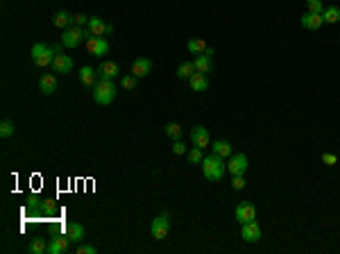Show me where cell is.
<instances>
[{
  "mask_svg": "<svg viewBox=\"0 0 340 254\" xmlns=\"http://www.w3.org/2000/svg\"><path fill=\"white\" fill-rule=\"evenodd\" d=\"M322 163H325V166H336V163H338V157H336L334 152H325L322 154Z\"/></svg>",
  "mask_w": 340,
  "mask_h": 254,
  "instance_id": "cell-35",
  "label": "cell"
},
{
  "mask_svg": "<svg viewBox=\"0 0 340 254\" xmlns=\"http://www.w3.org/2000/svg\"><path fill=\"white\" fill-rule=\"evenodd\" d=\"M186 159H188V163H193V166L204 161V157H202V150H200V147H195V145H193V150H188V152H186Z\"/></svg>",
  "mask_w": 340,
  "mask_h": 254,
  "instance_id": "cell-29",
  "label": "cell"
},
{
  "mask_svg": "<svg viewBox=\"0 0 340 254\" xmlns=\"http://www.w3.org/2000/svg\"><path fill=\"white\" fill-rule=\"evenodd\" d=\"M170 232V214H159L155 220H152V225H150V234H152V239L157 241H164L166 236H168Z\"/></svg>",
  "mask_w": 340,
  "mask_h": 254,
  "instance_id": "cell-4",
  "label": "cell"
},
{
  "mask_svg": "<svg viewBox=\"0 0 340 254\" xmlns=\"http://www.w3.org/2000/svg\"><path fill=\"white\" fill-rule=\"evenodd\" d=\"M86 48L93 57H102L109 52V43L104 36H91V39H86Z\"/></svg>",
  "mask_w": 340,
  "mask_h": 254,
  "instance_id": "cell-10",
  "label": "cell"
},
{
  "mask_svg": "<svg viewBox=\"0 0 340 254\" xmlns=\"http://www.w3.org/2000/svg\"><path fill=\"white\" fill-rule=\"evenodd\" d=\"M136 80H139V77L132 75V73H129V75H123V80H120V87H123V89H134L136 87Z\"/></svg>",
  "mask_w": 340,
  "mask_h": 254,
  "instance_id": "cell-33",
  "label": "cell"
},
{
  "mask_svg": "<svg viewBox=\"0 0 340 254\" xmlns=\"http://www.w3.org/2000/svg\"><path fill=\"white\" fill-rule=\"evenodd\" d=\"M30 252H32V254H43V252H48V243H46V239H43V236H36V239H32V243H30Z\"/></svg>",
  "mask_w": 340,
  "mask_h": 254,
  "instance_id": "cell-26",
  "label": "cell"
},
{
  "mask_svg": "<svg viewBox=\"0 0 340 254\" xmlns=\"http://www.w3.org/2000/svg\"><path fill=\"white\" fill-rule=\"evenodd\" d=\"M186 48H188V52H193V55H202L209 46H206L202 39H191L188 43H186Z\"/></svg>",
  "mask_w": 340,
  "mask_h": 254,
  "instance_id": "cell-28",
  "label": "cell"
},
{
  "mask_svg": "<svg viewBox=\"0 0 340 254\" xmlns=\"http://www.w3.org/2000/svg\"><path fill=\"white\" fill-rule=\"evenodd\" d=\"M193 73H195V64H193V61H184V64L177 68V77H179V80H188Z\"/></svg>",
  "mask_w": 340,
  "mask_h": 254,
  "instance_id": "cell-27",
  "label": "cell"
},
{
  "mask_svg": "<svg viewBox=\"0 0 340 254\" xmlns=\"http://www.w3.org/2000/svg\"><path fill=\"white\" fill-rule=\"evenodd\" d=\"M39 211H41L43 218H52V216L57 214V204H55V200L41 198V207H39Z\"/></svg>",
  "mask_w": 340,
  "mask_h": 254,
  "instance_id": "cell-24",
  "label": "cell"
},
{
  "mask_svg": "<svg viewBox=\"0 0 340 254\" xmlns=\"http://www.w3.org/2000/svg\"><path fill=\"white\" fill-rule=\"evenodd\" d=\"M322 23H325L322 14H315V11L302 14V27H306V30H318V27H322Z\"/></svg>",
  "mask_w": 340,
  "mask_h": 254,
  "instance_id": "cell-14",
  "label": "cell"
},
{
  "mask_svg": "<svg viewBox=\"0 0 340 254\" xmlns=\"http://www.w3.org/2000/svg\"><path fill=\"white\" fill-rule=\"evenodd\" d=\"M80 254H95L98 252V250L93 248V245H80V250H78Z\"/></svg>",
  "mask_w": 340,
  "mask_h": 254,
  "instance_id": "cell-38",
  "label": "cell"
},
{
  "mask_svg": "<svg viewBox=\"0 0 340 254\" xmlns=\"http://www.w3.org/2000/svg\"><path fill=\"white\" fill-rule=\"evenodd\" d=\"M113 98H116V84H113V80H102L100 77L95 82V87H93V100L98 102V105H111Z\"/></svg>",
  "mask_w": 340,
  "mask_h": 254,
  "instance_id": "cell-2",
  "label": "cell"
},
{
  "mask_svg": "<svg viewBox=\"0 0 340 254\" xmlns=\"http://www.w3.org/2000/svg\"><path fill=\"white\" fill-rule=\"evenodd\" d=\"M166 134H168L172 141H177V138L181 136V127L177 125V123H168V125H166Z\"/></svg>",
  "mask_w": 340,
  "mask_h": 254,
  "instance_id": "cell-31",
  "label": "cell"
},
{
  "mask_svg": "<svg viewBox=\"0 0 340 254\" xmlns=\"http://www.w3.org/2000/svg\"><path fill=\"white\" fill-rule=\"evenodd\" d=\"M172 152H175V154H186V152H188V147H186L184 143L177 138V141H172Z\"/></svg>",
  "mask_w": 340,
  "mask_h": 254,
  "instance_id": "cell-36",
  "label": "cell"
},
{
  "mask_svg": "<svg viewBox=\"0 0 340 254\" xmlns=\"http://www.w3.org/2000/svg\"><path fill=\"white\" fill-rule=\"evenodd\" d=\"M68 243H71V239H68L66 234H64V236H55V239H50V243H48V254H62V252H66Z\"/></svg>",
  "mask_w": 340,
  "mask_h": 254,
  "instance_id": "cell-16",
  "label": "cell"
},
{
  "mask_svg": "<svg viewBox=\"0 0 340 254\" xmlns=\"http://www.w3.org/2000/svg\"><path fill=\"white\" fill-rule=\"evenodd\" d=\"M234 214H236V220L238 223H250V220H254L256 218V207H254L252 202H241L236 207V211H234Z\"/></svg>",
  "mask_w": 340,
  "mask_h": 254,
  "instance_id": "cell-11",
  "label": "cell"
},
{
  "mask_svg": "<svg viewBox=\"0 0 340 254\" xmlns=\"http://www.w3.org/2000/svg\"><path fill=\"white\" fill-rule=\"evenodd\" d=\"M100 80L98 75V68H91V66H82L80 68V82L84 87H95V82Z\"/></svg>",
  "mask_w": 340,
  "mask_h": 254,
  "instance_id": "cell-15",
  "label": "cell"
},
{
  "mask_svg": "<svg viewBox=\"0 0 340 254\" xmlns=\"http://www.w3.org/2000/svg\"><path fill=\"white\" fill-rule=\"evenodd\" d=\"M52 23H55L59 30H68V27H73L75 25V16L71 14V11H57L55 14V18H52Z\"/></svg>",
  "mask_w": 340,
  "mask_h": 254,
  "instance_id": "cell-18",
  "label": "cell"
},
{
  "mask_svg": "<svg viewBox=\"0 0 340 254\" xmlns=\"http://www.w3.org/2000/svg\"><path fill=\"white\" fill-rule=\"evenodd\" d=\"M322 18H325V23H329V25L338 23V20H340V7H336V5L325 7V11H322Z\"/></svg>",
  "mask_w": 340,
  "mask_h": 254,
  "instance_id": "cell-25",
  "label": "cell"
},
{
  "mask_svg": "<svg viewBox=\"0 0 340 254\" xmlns=\"http://www.w3.org/2000/svg\"><path fill=\"white\" fill-rule=\"evenodd\" d=\"M88 30H91V34L93 36H104V34H109V32L113 30L111 25H107V23H104L102 18H98V16H91V18H88Z\"/></svg>",
  "mask_w": 340,
  "mask_h": 254,
  "instance_id": "cell-12",
  "label": "cell"
},
{
  "mask_svg": "<svg viewBox=\"0 0 340 254\" xmlns=\"http://www.w3.org/2000/svg\"><path fill=\"white\" fill-rule=\"evenodd\" d=\"M306 11L322 14V11H325V7H322V0H306Z\"/></svg>",
  "mask_w": 340,
  "mask_h": 254,
  "instance_id": "cell-32",
  "label": "cell"
},
{
  "mask_svg": "<svg viewBox=\"0 0 340 254\" xmlns=\"http://www.w3.org/2000/svg\"><path fill=\"white\" fill-rule=\"evenodd\" d=\"M188 84H191L193 91L202 93V91H206V89H209V77H206L204 73H197L195 71L191 77H188Z\"/></svg>",
  "mask_w": 340,
  "mask_h": 254,
  "instance_id": "cell-19",
  "label": "cell"
},
{
  "mask_svg": "<svg viewBox=\"0 0 340 254\" xmlns=\"http://www.w3.org/2000/svg\"><path fill=\"white\" fill-rule=\"evenodd\" d=\"M232 186L236 191H243L245 188V175H232Z\"/></svg>",
  "mask_w": 340,
  "mask_h": 254,
  "instance_id": "cell-34",
  "label": "cell"
},
{
  "mask_svg": "<svg viewBox=\"0 0 340 254\" xmlns=\"http://www.w3.org/2000/svg\"><path fill=\"white\" fill-rule=\"evenodd\" d=\"M248 168H250V159L245 157L243 152L232 154L229 161H227V170H229L232 175H245L248 173Z\"/></svg>",
  "mask_w": 340,
  "mask_h": 254,
  "instance_id": "cell-6",
  "label": "cell"
},
{
  "mask_svg": "<svg viewBox=\"0 0 340 254\" xmlns=\"http://www.w3.org/2000/svg\"><path fill=\"white\" fill-rule=\"evenodd\" d=\"M52 71L55 73H71L73 71V59L68 55H57L55 61H52Z\"/></svg>",
  "mask_w": 340,
  "mask_h": 254,
  "instance_id": "cell-20",
  "label": "cell"
},
{
  "mask_svg": "<svg viewBox=\"0 0 340 254\" xmlns=\"http://www.w3.org/2000/svg\"><path fill=\"white\" fill-rule=\"evenodd\" d=\"M14 132H16V125L11 121H2V123H0V136H2V138H9Z\"/></svg>",
  "mask_w": 340,
  "mask_h": 254,
  "instance_id": "cell-30",
  "label": "cell"
},
{
  "mask_svg": "<svg viewBox=\"0 0 340 254\" xmlns=\"http://www.w3.org/2000/svg\"><path fill=\"white\" fill-rule=\"evenodd\" d=\"M213 154H218V157H232V143L225 141V138H220V141H213Z\"/></svg>",
  "mask_w": 340,
  "mask_h": 254,
  "instance_id": "cell-23",
  "label": "cell"
},
{
  "mask_svg": "<svg viewBox=\"0 0 340 254\" xmlns=\"http://www.w3.org/2000/svg\"><path fill=\"white\" fill-rule=\"evenodd\" d=\"M57 52L52 46H46V43H34L32 46V61H34L39 68H46V66H52Z\"/></svg>",
  "mask_w": 340,
  "mask_h": 254,
  "instance_id": "cell-3",
  "label": "cell"
},
{
  "mask_svg": "<svg viewBox=\"0 0 340 254\" xmlns=\"http://www.w3.org/2000/svg\"><path fill=\"white\" fill-rule=\"evenodd\" d=\"M39 89H41L43 96H52L57 91V77L52 73H46V75L39 80Z\"/></svg>",
  "mask_w": 340,
  "mask_h": 254,
  "instance_id": "cell-21",
  "label": "cell"
},
{
  "mask_svg": "<svg viewBox=\"0 0 340 254\" xmlns=\"http://www.w3.org/2000/svg\"><path fill=\"white\" fill-rule=\"evenodd\" d=\"M193 64H195L197 73H204V75L206 73H211L213 71V48H206L202 55H197Z\"/></svg>",
  "mask_w": 340,
  "mask_h": 254,
  "instance_id": "cell-8",
  "label": "cell"
},
{
  "mask_svg": "<svg viewBox=\"0 0 340 254\" xmlns=\"http://www.w3.org/2000/svg\"><path fill=\"white\" fill-rule=\"evenodd\" d=\"M120 66L116 64V61H102L98 66V75L102 77V80H113V77H118L120 75Z\"/></svg>",
  "mask_w": 340,
  "mask_h": 254,
  "instance_id": "cell-13",
  "label": "cell"
},
{
  "mask_svg": "<svg viewBox=\"0 0 340 254\" xmlns=\"http://www.w3.org/2000/svg\"><path fill=\"white\" fill-rule=\"evenodd\" d=\"M66 236L71 239V243H80V241L86 236V232H84V227L80 223H68L66 225Z\"/></svg>",
  "mask_w": 340,
  "mask_h": 254,
  "instance_id": "cell-22",
  "label": "cell"
},
{
  "mask_svg": "<svg viewBox=\"0 0 340 254\" xmlns=\"http://www.w3.org/2000/svg\"><path fill=\"white\" fill-rule=\"evenodd\" d=\"M241 236H243L245 243H258V241H261V227H258L256 218L250 220V223H243Z\"/></svg>",
  "mask_w": 340,
  "mask_h": 254,
  "instance_id": "cell-7",
  "label": "cell"
},
{
  "mask_svg": "<svg viewBox=\"0 0 340 254\" xmlns=\"http://www.w3.org/2000/svg\"><path fill=\"white\" fill-rule=\"evenodd\" d=\"M191 141L195 147H200V150H204V147L211 145V136H209V129L202 125H195L191 129Z\"/></svg>",
  "mask_w": 340,
  "mask_h": 254,
  "instance_id": "cell-9",
  "label": "cell"
},
{
  "mask_svg": "<svg viewBox=\"0 0 340 254\" xmlns=\"http://www.w3.org/2000/svg\"><path fill=\"white\" fill-rule=\"evenodd\" d=\"M225 170H227L225 157L209 154V157H204V161H202V173H204V177L209 179V182H218V179H222Z\"/></svg>",
  "mask_w": 340,
  "mask_h": 254,
  "instance_id": "cell-1",
  "label": "cell"
},
{
  "mask_svg": "<svg viewBox=\"0 0 340 254\" xmlns=\"http://www.w3.org/2000/svg\"><path fill=\"white\" fill-rule=\"evenodd\" d=\"M88 18H91V16H86V14H75V25L86 27L88 25Z\"/></svg>",
  "mask_w": 340,
  "mask_h": 254,
  "instance_id": "cell-37",
  "label": "cell"
},
{
  "mask_svg": "<svg viewBox=\"0 0 340 254\" xmlns=\"http://www.w3.org/2000/svg\"><path fill=\"white\" fill-rule=\"evenodd\" d=\"M84 39H86V36H84V27H80V25L62 30V46H66V48H78Z\"/></svg>",
  "mask_w": 340,
  "mask_h": 254,
  "instance_id": "cell-5",
  "label": "cell"
},
{
  "mask_svg": "<svg viewBox=\"0 0 340 254\" xmlns=\"http://www.w3.org/2000/svg\"><path fill=\"white\" fill-rule=\"evenodd\" d=\"M150 71H152V61L145 59V57H139V59L132 61V75H136V77H145Z\"/></svg>",
  "mask_w": 340,
  "mask_h": 254,
  "instance_id": "cell-17",
  "label": "cell"
}]
</instances>
